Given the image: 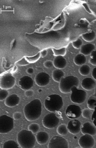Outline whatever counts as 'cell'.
Returning a JSON list of instances; mask_svg holds the SVG:
<instances>
[{
    "label": "cell",
    "instance_id": "obj_1",
    "mask_svg": "<svg viewBox=\"0 0 96 148\" xmlns=\"http://www.w3.org/2000/svg\"><path fill=\"white\" fill-rule=\"evenodd\" d=\"M42 112V105L39 99H35L24 106V113L26 120L34 121L39 118Z\"/></svg>",
    "mask_w": 96,
    "mask_h": 148
},
{
    "label": "cell",
    "instance_id": "obj_2",
    "mask_svg": "<svg viewBox=\"0 0 96 148\" xmlns=\"http://www.w3.org/2000/svg\"><path fill=\"white\" fill-rule=\"evenodd\" d=\"M17 140L19 145L22 148H33L37 141L34 133L25 129L22 130L18 133Z\"/></svg>",
    "mask_w": 96,
    "mask_h": 148
},
{
    "label": "cell",
    "instance_id": "obj_3",
    "mask_svg": "<svg viewBox=\"0 0 96 148\" xmlns=\"http://www.w3.org/2000/svg\"><path fill=\"white\" fill-rule=\"evenodd\" d=\"M63 100L61 96L58 94H51L45 99L44 106L47 111L51 112H58L62 108Z\"/></svg>",
    "mask_w": 96,
    "mask_h": 148
},
{
    "label": "cell",
    "instance_id": "obj_4",
    "mask_svg": "<svg viewBox=\"0 0 96 148\" xmlns=\"http://www.w3.org/2000/svg\"><path fill=\"white\" fill-rule=\"evenodd\" d=\"M78 78L74 76H68L62 78L59 82V89L61 92L64 94L69 93L71 92L72 87H78L79 85Z\"/></svg>",
    "mask_w": 96,
    "mask_h": 148
},
{
    "label": "cell",
    "instance_id": "obj_5",
    "mask_svg": "<svg viewBox=\"0 0 96 148\" xmlns=\"http://www.w3.org/2000/svg\"><path fill=\"white\" fill-rule=\"evenodd\" d=\"M70 100L73 103L77 104H81L84 103L87 98V92L81 89H78L77 87H72L71 88Z\"/></svg>",
    "mask_w": 96,
    "mask_h": 148
},
{
    "label": "cell",
    "instance_id": "obj_6",
    "mask_svg": "<svg viewBox=\"0 0 96 148\" xmlns=\"http://www.w3.org/2000/svg\"><path fill=\"white\" fill-rule=\"evenodd\" d=\"M13 118L7 115L0 116V133L6 134L11 132L14 128Z\"/></svg>",
    "mask_w": 96,
    "mask_h": 148
},
{
    "label": "cell",
    "instance_id": "obj_7",
    "mask_svg": "<svg viewBox=\"0 0 96 148\" xmlns=\"http://www.w3.org/2000/svg\"><path fill=\"white\" fill-rule=\"evenodd\" d=\"M59 118L55 113L51 112L47 114L43 118V125L45 128L51 129L55 128L59 123Z\"/></svg>",
    "mask_w": 96,
    "mask_h": 148
},
{
    "label": "cell",
    "instance_id": "obj_8",
    "mask_svg": "<svg viewBox=\"0 0 96 148\" xmlns=\"http://www.w3.org/2000/svg\"><path fill=\"white\" fill-rule=\"evenodd\" d=\"M67 141L64 137L55 136L51 138L48 145V148H68Z\"/></svg>",
    "mask_w": 96,
    "mask_h": 148
},
{
    "label": "cell",
    "instance_id": "obj_9",
    "mask_svg": "<svg viewBox=\"0 0 96 148\" xmlns=\"http://www.w3.org/2000/svg\"><path fill=\"white\" fill-rule=\"evenodd\" d=\"M16 84V78L11 74H6L3 76L0 82V87L1 89L8 90L14 87Z\"/></svg>",
    "mask_w": 96,
    "mask_h": 148
},
{
    "label": "cell",
    "instance_id": "obj_10",
    "mask_svg": "<svg viewBox=\"0 0 96 148\" xmlns=\"http://www.w3.org/2000/svg\"><path fill=\"white\" fill-rule=\"evenodd\" d=\"M82 112L80 106L76 105H70L66 109V115L69 119H75L80 117Z\"/></svg>",
    "mask_w": 96,
    "mask_h": 148
},
{
    "label": "cell",
    "instance_id": "obj_11",
    "mask_svg": "<svg viewBox=\"0 0 96 148\" xmlns=\"http://www.w3.org/2000/svg\"><path fill=\"white\" fill-rule=\"evenodd\" d=\"M78 143L82 148H93L95 145V140L93 136L86 134L79 138Z\"/></svg>",
    "mask_w": 96,
    "mask_h": 148
},
{
    "label": "cell",
    "instance_id": "obj_12",
    "mask_svg": "<svg viewBox=\"0 0 96 148\" xmlns=\"http://www.w3.org/2000/svg\"><path fill=\"white\" fill-rule=\"evenodd\" d=\"M50 76L45 72L39 73L35 77L36 84L40 87H45L50 82Z\"/></svg>",
    "mask_w": 96,
    "mask_h": 148
},
{
    "label": "cell",
    "instance_id": "obj_13",
    "mask_svg": "<svg viewBox=\"0 0 96 148\" xmlns=\"http://www.w3.org/2000/svg\"><path fill=\"white\" fill-rule=\"evenodd\" d=\"M67 127L69 132L73 135H76L81 131V122L78 120L73 119L69 121Z\"/></svg>",
    "mask_w": 96,
    "mask_h": 148
},
{
    "label": "cell",
    "instance_id": "obj_14",
    "mask_svg": "<svg viewBox=\"0 0 96 148\" xmlns=\"http://www.w3.org/2000/svg\"><path fill=\"white\" fill-rule=\"evenodd\" d=\"M19 86L23 90H30L34 85L32 78L28 76H24L20 78L18 82Z\"/></svg>",
    "mask_w": 96,
    "mask_h": 148
},
{
    "label": "cell",
    "instance_id": "obj_15",
    "mask_svg": "<svg viewBox=\"0 0 96 148\" xmlns=\"http://www.w3.org/2000/svg\"><path fill=\"white\" fill-rule=\"evenodd\" d=\"M81 132L83 135L88 134L93 136L96 135V127L91 122H85L82 126Z\"/></svg>",
    "mask_w": 96,
    "mask_h": 148
},
{
    "label": "cell",
    "instance_id": "obj_16",
    "mask_svg": "<svg viewBox=\"0 0 96 148\" xmlns=\"http://www.w3.org/2000/svg\"><path fill=\"white\" fill-rule=\"evenodd\" d=\"M20 101V98L18 95L13 94L8 96L5 101V104L9 108H13L18 105Z\"/></svg>",
    "mask_w": 96,
    "mask_h": 148
},
{
    "label": "cell",
    "instance_id": "obj_17",
    "mask_svg": "<svg viewBox=\"0 0 96 148\" xmlns=\"http://www.w3.org/2000/svg\"><path fill=\"white\" fill-rule=\"evenodd\" d=\"M96 83L93 78L87 77L82 80L81 82V87L87 91H91L95 88Z\"/></svg>",
    "mask_w": 96,
    "mask_h": 148
},
{
    "label": "cell",
    "instance_id": "obj_18",
    "mask_svg": "<svg viewBox=\"0 0 96 148\" xmlns=\"http://www.w3.org/2000/svg\"><path fill=\"white\" fill-rule=\"evenodd\" d=\"M36 141L38 144L40 145H43L47 143L49 139L48 134L46 132L41 131L39 132L36 136Z\"/></svg>",
    "mask_w": 96,
    "mask_h": 148
},
{
    "label": "cell",
    "instance_id": "obj_19",
    "mask_svg": "<svg viewBox=\"0 0 96 148\" xmlns=\"http://www.w3.org/2000/svg\"><path fill=\"white\" fill-rule=\"evenodd\" d=\"M53 65L57 69H63L67 65L66 60L62 56H57L53 60Z\"/></svg>",
    "mask_w": 96,
    "mask_h": 148
},
{
    "label": "cell",
    "instance_id": "obj_20",
    "mask_svg": "<svg viewBox=\"0 0 96 148\" xmlns=\"http://www.w3.org/2000/svg\"><path fill=\"white\" fill-rule=\"evenodd\" d=\"M95 49V46L93 44L89 43L82 46L80 53L84 56H89L92 53L93 51H94Z\"/></svg>",
    "mask_w": 96,
    "mask_h": 148
},
{
    "label": "cell",
    "instance_id": "obj_21",
    "mask_svg": "<svg viewBox=\"0 0 96 148\" xmlns=\"http://www.w3.org/2000/svg\"><path fill=\"white\" fill-rule=\"evenodd\" d=\"M65 75V73L59 69H57L52 72V77L55 82H59Z\"/></svg>",
    "mask_w": 96,
    "mask_h": 148
},
{
    "label": "cell",
    "instance_id": "obj_22",
    "mask_svg": "<svg viewBox=\"0 0 96 148\" xmlns=\"http://www.w3.org/2000/svg\"><path fill=\"white\" fill-rule=\"evenodd\" d=\"M87 106L89 109L94 110L96 107V88L94 93L90 96L87 101Z\"/></svg>",
    "mask_w": 96,
    "mask_h": 148
},
{
    "label": "cell",
    "instance_id": "obj_23",
    "mask_svg": "<svg viewBox=\"0 0 96 148\" xmlns=\"http://www.w3.org/2000/svg\"><path fill=\"white\" fill-rule=\"evenodd\" d=\"M87 61V58H86L85 56L83 54L80 53L77 54L74 57V64L78 66H82V65L85 64Z\"/></svg>",
    "mask_w": 96,
    "mask_h": 148
},
{
    "label": "cell",
    "instance_id": "obj_24",
    "mask_svg": "<svg viewBox=\"0 0 96 148\" xmlns=\"http://www.w3.org/2000/svg\"><path fill=\"white\" fill-rule=\"evenodd\" d=\"M96 33L93 30H91V32L89 33L83 34L82 35V39H84L86 42H90L94 40L96 37Z\"/></svg>",
    "mask_w": 96,
    "mask_h": 148
},
{
    "label": "cell",
    "instance_id": "obj_25",
    "mask_svg": "<svg viewBox=\"0 0 96 148\" xmlns=\"http://www.w3.org/2000/svg\"><path fill=\"white\" fill-rule=\"evenodd\" d=\"M68 132H68L67 126L64 124H62L59 125L57 128V132L59 135L61 136H65L67 135Z\"/></svg>",
    "mask_w": 96,
    "mask_h": 148
},
{
    "label": "cell",
    "instance_id": "obj_26",
    "mask_svg": "<svg viewBox=\"0 0 96 148\" xmlns=\"http://www.w3.org/2000/svg\"><path fill=\"white\" fill-rule=\"evenodd\" d=\"M80 74L82 76H87L90 72V68L88 65H82L79 69Z\"/></svg>",
    "mask_w": 96,
    "mask_h": 148
},
{
    "label": "cell",
    "instance_id": "obj_27",
    "mask_svg": "<svg viewBox=\"0 0 96 148\" xmlns=\"http://www.w3.org/2000/svg\"><path fill=\"white\" fill-rule=\"evenodd\" d=\"M3 148H19L18 144L14 140H10L5 142L3 145Z\"/></svg>",
    "mask_w": 96,
    "mask_h": 148
},
{
    "label": "cell",
    "instance_id": "obj_28",
    "mask_svg": "<svg viewBox=\"0 0 96 148\" xmlns=\"http://www.w3.org/2000/svg\"><path fill=\"white\" fill-rule=\"evenodd\" d=\"M52 50L53 52L54 56L56 57L58 56H64L66 54V49L65 48H62L59 49L52 48Z\"/></svg>",
    "mask_w": 96,
    "mask_h": 148
},
{
    "label": "cell",
    "instance_id": "obj_29",
    "mask_svg": "<svg viewBox=\"0 0 96 148\" xmlns=\"http://www.w3.org/2000/svg\"><path fill=\"white\" fill-rule=\"evenodd\" d=\"M39 125L37 123H32L28 127V130L34 134L38 132L39 130Z\"/></svg>",
    "mask_w": 96,
    "mask_h": 148
},
{
    "label": "cell",
    "instance_id": "obj_30",
    "mask_svg": "<svg viewBox=\"0 0 96 148\" xmlns=\"http://www.w3.org/2000/svg\"><path fill=\"white\" fill-rule=\"evenodd\" d=\"M89 109H84L82 112V115L84 118L85 119L91 118L92 116V112Z\"/></svg>",
    "mask_w": 96,
    "mask_h": 148
},
{
    "label": "cell",
    "instance_id": "obj_31",
    "mask_svg": "<svg viewBox=\"0 0 96 148\" xmlns=\"http://www.w3.org/2000/svg\"><path fill=\"white\" fill-rule=\"evenodd\" d=\"M72 45L76 49H79L82 45V41L80 38H78L76 40L72 42Z\"/></svg>",
    "mask_w": 96,
    "mask_h": 148
},
{
    "label": "cell",
    "instance_id": "obj_32",
    "mask_svg": "<svg viewBox=\"0 0 96 148\" xmlns=\"http://www.w3.org/2000/svg\"><path fill=\"white\" fill-rule=\"evenodd\" d=\"M89 62L91 64L96 66V50L93 51L91 53Z\"/></svg>",
    "mask_w": 96,
    "mask_h": 148
},
{
    "label": "cell",
    "instance_id": "obj_33",
    "mask_svg": "<svg viewBox=\"0 0 96 148\" xmlns=\"http://www.w3.org/2000/svg\"><path fill=\"white\" fill-rule=\"evenodd\" d=\"M8 92L6 89H1L0 91V100H5L8 97Z\"/></svg>",
    "mask_w": 96,
    "mask_h": 148
},
{
    "label": "cell",
    "instance_id": "obj_34",
    "mask_svg": "<svg viewBox=\"0 0 96 148\" xmlns=\"http://www.w3.org/2000/svg\"><path fill=\"white\" fill-rule=\"evenodd\" d=\"M41 56V55H40V53H39L38 54L36 55V56H34L32 57H29V58H27L28 60H30V62L32 61H33V62H34L38 60H39V58Z\"/></svg>",
    "mask_w": 96,
    "mask_h": 148
},
{
    "label": "cell",
    "instance_id": "obj_35",
    "mask_svg": "<svg viewBox=\"0 0 96 148\" xmlns=\"http://www.w3.org/2000/svg\"><path fill=\"white\" fill-rule=\"evenodd\" d=\"M13 119L14 120H20L22 117V114L20 112H16L14 113L13 115Z\"/></svg>",
    "mask_w": 96,
    "mask_h": 148
},
{
    "label": "cell",
    "instance_id": "obj_36",
    "mask_svg": "<svg viewBox=\"0 0 96 148\" xmlns=\"http://www.w3.org/2000/svg\"><path fill=\"white\" fill-rule=\"evenodd\" d=\"M94 112L92 114V117H91V120L93 122V124L95 125L96 127V107L94 109Z\"/></svg>",
    "mask_w": 96,
    "mask_h": 148
},
{
    "label": "cell",
    "instance_id": "obj_37",
    "mask_svg": "<svg viewBox=\"0 0 96 148\" xmlns=\"http://www.w3.org/2000/svg\"><path fill=\"white\" fill-rule=\"evenodd\" d=\"M53 65V63L51 60L47 61L44 63V66L47 69L51 68Z\"/></svg>",
    "mask_w": 96,
    "mask_h": 148
},
{
    "label": "cell",
    "instance_id": "obj_38",
    "mask_svg": "<svg viewBox=\"0 0 96 148\" xmlns=\"http://www.w3.org/2000/svg\"><path fill=\"white\" fill-rule=\"evenodd\" d=\"M34 91L32 90H26L25 91V96H26V97H31L32 96H33L34 95Z\"/></svg>",
    "mask_w": 96,
    "mask_h": 148
},
{
    "label": "cell",
    "instance_id": "obj_39",
    "mask_svg": "<svg viewBox=\"0 0 96 148\" xmlns=\"http://www.w3.org/2000/svg\"><path fill=\"white\" fill-rule=\"evenodd\" d=\"M47 50H46V49H44V50H42L41 51V52H40V55H41V56L42 57L44 58L45 57H46L47 55Z\"/></svg>",
    "mask_w": 96,
    "mask_h": 148
},
{
    "label": "cell",
    "instance_id": "obj_40",
    "mask_svg": "<svg viewBox=\"0 0 96 148\" xmlns=\"http://www.w3.org/2000/svg\"><path fill=\"white\" fill-rule=\"evenodd\" d=\"M27 73L28 74L31 75V74H33L34 73V69L32 68H28V69L27 70Z\"/></svg>",
    "mask_w": 96,
    "mask_h": 148
},
{
    "label": "cell",
    "instance_id": "obj_41",
    "mask_svg": "<svg viewBox=\"0 0 96 148\" xmlns=\"http://www.w3.org/2000/svg\"><path fill=\"white\" fill-rule=\"evenodd\" d=\"M92 77L96 81V67L94 68L92 71Z\"/></svg>",
    "mask_w": 96,
    "mask_h": 148
},
{
    "label": "cell",
    "instance_id": "obj_42",
    "mask_svg": "<svg viewBox=\"0 0 96 148\" xmlns=\"http://www.w3.org/2000/svg\"><path fill=\"white\" fill-rule=\"evenodd\" d=\"M16 40H15V41L13 43L12 48V49H13V48H14V47L16 46Z\"/></svg>",
    "mask_w": 96,
    "mask_h": 148
}]
</instances>
